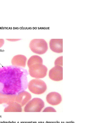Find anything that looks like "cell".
Instances as JSON below:
<instances>
[{
    "mask_svg": "<svg viewBox=\"0 0 92 123\" xmlns=\"http://www.w3.org/2000/svg\"><path fill=\"white\" fill-rule=\"evenodd\" d=\"M4 43V39H0V48L2 47Z\"/></svg>",
    "mask_w": 92,
    "mask_h": 123,
    "instance_id": "2e32d148",
    "label": "cell"
},
{
    "mask_svg": "<svg viewBox=\"0 0 92 123\" xmlns=\"http://www.w3.org/2000/svg\"><path fill=\"white\" fill-rule=\"evenodd\" d=\"M31 98L32 96L30 93L25 91H23L16 95L15 102L23 107L31 100Z\"/></svg>",
    "mask_w": 92,
    "mask_h": 123,
    "instance_id": "52a82bcc",
    "label": "cell"
},
{
    "mask_svg": "<svg viewBox=\"0 0 92 123\" xmlns=\"http://www.w3.org/2000/svg\"><path fill=\"white\" fill-rule=\"evenodd\" d=\"M28 68L29 74L32 77L37 79L42 78L46 75L47 68L43 63L34 64Z\"/></svg>",
    "mask_w": 92,
    "mask_h": 123,
    "instance_id": "3957f363",
    "label": "cell"
},
{
    "mask_svg": "<svg viewBox=\"0 0 92 123\" xmlns=\"http://www.w3.org/2000/svg\"><path fill=\"white\" fill-rule=\"evenodd\" d=\"M27 60L26 57L22 55H15L12 58L11 63L13 66L24 68L25 67Z\"/></svg>",
    "mask_w": 92,
    "mask_h": 123,
    "instance_id": "30bf717a",
    "label": "cell"
},
{
    "mask_svg": "<svg viewBox=\"0 0 92 123\" xmlns=\"http://www.w3.org/2000/svg\"><path fill=\"white\" fill-rule=\"evenodd\" d=\"M46 100L47 102L53 106L57 105L59 104L62 101L60 94L56 92L49 93L46 96Z\"/></svg>",
    "mask_w": 92,
    "mask_h": 123,
    "instance_id": "ba28073f",
    "label": "cell"
},
{
    "mask_svg": "<svg viewBox=\"0 0 92 123\" xmlns=\"http://www.w3.org/2000/svg\"><path fill=\"white\" fill-rule=\"evenodd\" d=\"M28 87L31 92L37 95L43 93L47 88L46 84L43 81L37 79L31 80L28 84Z\"/></svg>",
    "mask_w": 92,
    "mask_h": 123,
    "instance_id": "277c9868",
    "label": "cell"
},
{
    "mask_svg": "<svg viewBox=\"0 0 92 123\" xmlns=\"http://www.w3.org/2000/svg\"><path fill=\"white\" fill-rule=\"evenodd\" d=\"M49 76V78L53 80H61L63 79V67L59 65L55 66L50 70Z\"/></svg>",
    "mask_w": 92,
    "mask_h": 123,
    "instance_id": "8992f818",
    "label": "cell"
},
{
    "mask_svg": "<svg viewBox=\"0 0 92 123\" xmlns=\"http://www.w3.org/2000/svg\"><path fill=\"white\" fill-rule=\"evenodd\" d=\"M16 95L7 94L0 92V104L10 105L15 102Z\"/></svg>",
    "mask_w": 92,
    "mask_h": 123,
    "instance_id": "8fae6325",
    "label": "cell"
},
{
    "mask_svg": "<svg viewBox=\"0 0 92 123\" xmlns=\"http://www.w3.org/2000/svg\"><path fill=\"white\" fill-rule=\"evenodd\" d=\"M43 112H56V110L51 107H47L45 108L43 110Z\"/></svg>",
    "mask_w": 92,
    "mask_h": 123,
    "instance_id": "9a60e30c",
    "label": "cell"
},
{
    "mask_svg": "<svg viewBox=\"0 0 92 123\" xmlns=\"http://www.w3.org/2000/svg\"><path fill=\"white\" fill-rule=\"evenodd\" d=\"M22 107L15 102L8 105L4 109L5 112H21L22 111Z\"/></svg>",
    "mask_w": 92,
    "mask_h": 123,
    "instance_id": "7c38bea8",
    "label": "cell"
},
{
    "mask_svg": "<svg viewBox=\"0 0 92 123\" xmlns=\"http://www.w3.org/2000/svg\"><path fill=\"white\" fill-rule=\"evenodd\" d=\"M45 106V103L41 98H32L24 106L23 111L26 112H41Z\"/></svg>",
    "mask_w": 92,
    "mask_h": 123,
    "instance_id": "5b68a950",
    "label": "cell"
},
{
    "mask_svg": "<svg viewBox=\"0 0 92 123\" xmlns=\"http://www.w3.org/2000/svg\"><path fill=\"white\" fill-rule=\"evenodd\" d=\"M27 70L10 66L0 68V92L17 95L28 86Z\"/></svg>",
    "mask_w": 92,
    "mask_h": 123,
    "instance_id": "6da1fadb",
    "label": "cell"
},
{
    "mask_svg": "<svg viewBox=\"0 0 92 123\" xmlns=\"http://www.w3.org/2000/svg\"><path fill=\"white\" fill-rule=\"evenodd\" d=\"M7 40L11 41H15L19 40H21V39H6Z\"/></svg>",
    "mask_w": 92,
    "mask_h": 123,
    "instance_id": "e0dca14e",
    "label": "cell"
},
{
    "mask_svg": "<svg viewBox=\"0 0 92 123\" xmlns=\"http://www.w3.org/2000/svg\"><path fill=\"white\" fill-rule=\"evenodd\" d=\"M29 46L33 52L39 55L45 53L48 49L47 42L42 39H34L32 40L29 43Z\"/></svg>",
    "mask_w": 92,
    "mask_h": 123,
    "instance_id": "7a4b0ae2",
    "label": "cell"
},
{
    "mask_svg": "<svg viewBox=\"0 0 92 123\" xmlns=\"http://www.w3.org/2000/svg\"><path fill=\"white\" fill-rule=\"evenodd\" d=\"M63 39H51L49 43L50 49L53 51L58 53L63 52Z\"/></svg>",
    "mask_w": 92,
    "mask_h": 123,
    "instance_id": "9c48e42d",
    "label": "cell"
},
{
    "mask_svg": "<svg viewBox=\"0 0 92 123\" xmlns=\"http://www.w3.org/2000/svg\"><path fill=\"white\" fill-rule=\"evenodd\" d=\"M43 60L40 56L37 55H33L30 57L27 63L28 67L34 64L37 63H43Z\"/></svg>",
    "mask_w": 92,
    "mask_h": 123,
    "instance_id": "4fadbf2b",
    "label": "cell"
},
{
    "mask_svg": "<svg viewBox=\"0 0 92 123\" xmlns=\"http://www.w3.org/2000/svg\"><path fill=\"white\" fill-rule=\"evenodd\" d=\"M63 56L58 57L56 60L55 62V66H63Z\"/></svg>",
    "mask_w": 92,
    "mask_h": 123,
    "instance_id": "5bb4252c",
    "label": "cell"
}]
</instances>
